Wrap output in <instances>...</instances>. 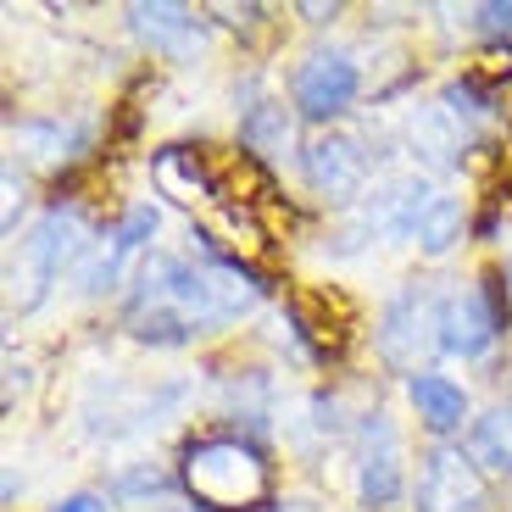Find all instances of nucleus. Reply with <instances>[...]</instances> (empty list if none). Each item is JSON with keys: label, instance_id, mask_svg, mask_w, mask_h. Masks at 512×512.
Here are the masks:
<instances>
[{"label": "nucleus", "instance_id": "10", "mask_svg": "<svg viewBox=\"0 0 512 512\" xmlns=\"http://www.w3.org/2000/svg\"><path fill=\"white\" fill-rule=\"evenodd\" d=\"M156 184H162V195H173V201L195 206V201H223V179H218V167L206 162L201 151H190V145H167V151H156L151 162Z\"/></svg>", "mask_w": 512, "mask_h": 512}, {"label": "nucleus", "instance_id": "2", "mask_svg": "<svg viewBox=\"0 0 512 512\" xmlns=\"http://www.w3.org/2000/svg\"><path fill=\"white\" fill-rule=\"evenodd\" d=\"M440 318H446V295L423 290V284H407V290H396L390 301H384L379 323H373V346H379V357L390 362L396 373H429L423 362L435 357L440 346Z\"/></svg>", "mask_w": 512, "mask_h": 512}, {"label": "nucleus", "instance_id": "1", "mask_svg": "<svg viewBox=\"0 0 512 512\" xmlns=\"http://www.w3.org/2000/svg\"><path fill=\"white\" fill-rule=\"evenodd\" d=\"M179 485L206 512H262L273 490L268 457L240 435H206L190 440L179 457Z\"/></svg>", "mask_w": 512, "mask_h": 512}, {"label": "nucleus", "instance_id": "13", "mask_svg": "<svg viewBox=\"0 0 512 512\" xmlns=\"http://www.w3.org/2000/svg\"><path fill=\"white\" fill-rule=\"evenodd\" d=\"M240 145L251 156H262V162H273V156H284L295 145V117L284 112V101H251L240 112Z\"/></svg>", "mask_w": 512, "mask_h": 512}, {"label": "nucleus", "instance_id": "6", "mask_svg": "<svg viewBox=\"0 0 512 512\" xmlns=\"http://www.w3.org/2000/svg\"><path fill=\"white\" fill-rule=\"evenodd\" d=\"M357 496L362 507H396L407 496V462H401V429L390 412H368L357 429Z\"/></svg>", "mask_w": 512, "mask_h": 512}, {"label": "nucleus", "instance_id": "8", "mask_svg": "<svg viewBox=\"0 0 512 512\" xmlns=\"http://www.w3.org/2000/svg\"><path fill=\"white\" fill-rule=\"evenodd\" d=\"M301 173H307V190L318 201L351 206L368 190V151H362L357 134H318L301 151Z\"/></svg>", "mask_w": 512, "mask_h": 512}, {"label": "nucleus", "instance_id": "11", "mask_svg": "<svg viewBox=\"0 0 512 512\" xmlns=\"http://www.w3.org/2000/svg\"><path fill=\"white\" fill-rule=\"evenodd\" d=\"M407 401H412V412H418V423L440 440V446H446V435H462L468 396H462L457 379H446V373H412V379H407Z\"/></svg>", "mask_w": 512, "mask_h": 512}, {"label": "nucleus", "instance_id": "7", "mask_svg": "<svg viewBox=\"0 0 512 512\" xmlns=\"http://www.w3.org/2000/svg\"><path fill=\"white\" fill-rule=\"evenodd\" d=\"M90 245V218L78 206H51L34 223V234L23 240V268H28V301L51 290V279H62V268H73Z\"/></svg>", "mask_w": 512, "mask_h": 512}, {"label": "nucleus", "instance_id": "3", "mask_svg": "<svg viewBox=\"0 0 512 512\" xmlns=\"http://www.w3.org/2000/svg\"><path fill=\"white\" fill-rule=\"evenodd\" d=\"M507 284L496 273H479L474 284L446 295V318H440V346L462 362H479L496 351V340L507 334Z\"/></svg>", "mask_w": 512, "mask_h": 512}, {"label": "nucleus", "instance_id": "16", "mask_svg": "<svg viewBox=\"0 0 512 512\" xmlns=\"http://www.w3.org/2000/svg\"><path fill=\"white\" fill-rule=\"evenodd\" d=\"M162 485H167V479L156 474V468H145V474H128L117 490H123V496H134V490H162Z\"/></svg>", "mask_w": 512, "mask_h": 512}, {"label": "nucleus", "instance_id": "5", "mask_svg": "<svg viewBox=\"0 0 512 512\" xmlns=\"http://www.w3.org/2000/svg\"><path fill=\"white\" fill-rule=\"evenodd\" d=\"M412 512H490V490L468 451L457 446H429L418 462L412 485Z\"/></svg>", "mask_w": 512, "mask_h": 512}, {"label": "nucleus", "instance_id": "9", "mask_svg": "<svg viewBox=\"0 0 512 512\" xmlns=\"http://www.w3.org/2000/svg\"><path fill=\"white\" fill-rule=\"evenodd\" d=\"M128 28L145 51L167 56V62H184L206 45V23L190 6H173V0H156V6H128Z\"/></svg>", "mask_w": 512, "mask_h": 512}, {"label": "nucleus", "instance_id": "4", "mask_svg": "<svg viewBox=\"0 0 512 512\" xmlns=\"http://www.w3.org/2000/svg\"><path fill=\"white\" fill-rule=\"evenodd\" d=\"M357 95H362V67L346 51H329V45L307 51L290 73V106L307 123H334Z\"/></svg>", "mask_w": 512, "mask_h": 512}, {"label": "nucleus", "instance_id": "12", "mask_svg": "<svg viewBox=\"0 0 512 512\" xmlns=\"http://www.w3.org/2000/svg\"><path fill=\"white\" fill-rule=\"evenodd\" d=\"M462 451H468V462L479 474L512 479V401H496V407L479 412L468 423V435H462Z\"/></svg>", "mask_w": 512, "mask_h": 512}, {"label": "nucleus", "instance_id": "14", "mask_svg": "<svg viewBox=\"0 0 512 512\" xmlns=\"http://www.w3.org/2000/svg\"><path fill=\"white\" fill-rule=\"evenodd\" d=\"M462 229H468V218H462V201L435 195V201H429V212L418 218V234H412V240H418L423 256H446L451 245L462 240Z\"/></svg>", "mask_w": 512, "mask_h": 512}, {"label": "nucleus", "instance_id": "19", "mask_svg": "<svg viewBox=\"0 0 512 512\" xmlns=\"http://www.w3.org/2000/svg\"><path fill=\"white\" fill-rule=\"evenodd\" d=\"M162 512H206V507H195V501H179V507H162Z\"/></svg>", "mask_w": 512, "mask_h": 512}, {"label": "nucleus", "instance_id": "20", "mask_svg": "<svg viewBox=\"0 0 512 512\" xmlns=\"http://www.w3.org/2000/svg\"><path fill=\"white\" fill-rule=\"evenodd\" d=\"M501 279H507V301H512V256H507V273H501Z\"/></svg>", "mask_w": 512, "mask_h": 512}, {"label": "nucleus", "instance_id": "17", "mask_svg": "<svg viewBox=\"0 0 512 512\" xmlns=\"http://www.w3.org/2000/svg\"><path fill=\"white\" fill-rule=\"evenodd\" d=\"M51 512H106V501H101V496H90V490H84V496H67V501H56Z\"/></svg>", "mask_w": 512, "mask_h": 512}, {"label": "nucleus", "instance_id": "15", "mask_svg": "<svg viewBox=\"0 0 512 512\" xmlns=\"http://www.w3.org/2000/svg\"><path fill=\"white\" fill-rule=\"evenodd\" d=\"M474 28L485 39H512V0H490V6H474Z\"/></svg>", "mask_w": 512, "mask_h": 512}, {"label": "nucleus", "instance_id": "18", "mask_svg": "<svg viewBox=\"0 0 512 512\" xmlns=\"http://www.w3.org/2000/svg\"><path fill=\"white\" fill-rule=\"evenodd\" d=\"M262 512H307L301 501H284V507H262Z\"/></svg>", "mask_w": 512, "mask_h": 512}]
</instances>
